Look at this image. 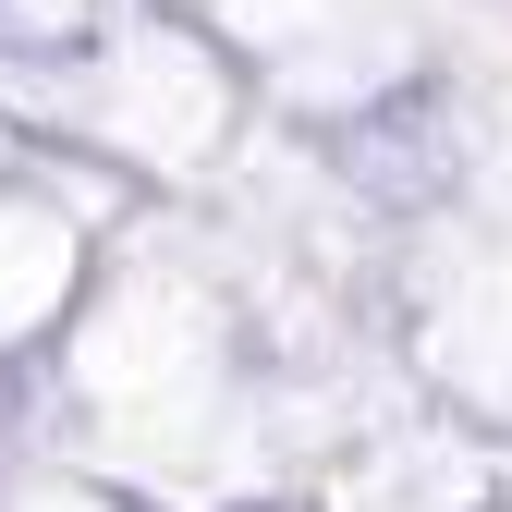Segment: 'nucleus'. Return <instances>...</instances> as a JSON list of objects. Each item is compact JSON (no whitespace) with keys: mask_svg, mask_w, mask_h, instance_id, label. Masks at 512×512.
I'll return each mask as SVG.
<instances>
[]
</instances>
